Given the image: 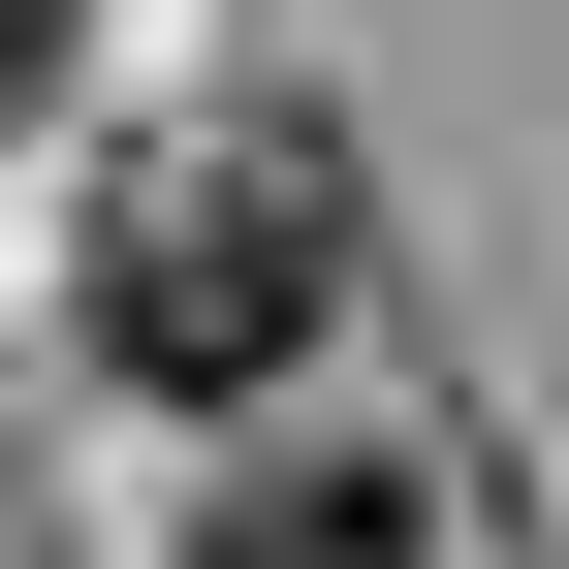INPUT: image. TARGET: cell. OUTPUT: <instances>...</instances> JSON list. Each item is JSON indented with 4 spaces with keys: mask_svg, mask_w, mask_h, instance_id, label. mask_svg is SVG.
<instances>
[{
    "mask_svg": "<svg viewBox=\"0 0 569 569\" xmlns=\"http://www.w3.org/2000/svg\"><path fill=\"white\" fill-rule=\"evenodd\" d=\"M190 569H411V475H348V443H253L222 507H190Z\"/></svg>",
    "mask_w": 569,
    "mask_h": 569,
    "instance_id": "obj_2",
    "label": "cell"
},
{
    "mask_svg": "<svg viewBox=\"0 0 569 569\" xmlns=\"http://www.w3.org/2000/svg\"><path fill=\"white\" fill-rule=\"evenodd\" d=\"M317 317H348V127H159V159L96 190V380H159V411H253V380H317Z\"/></svg>",
    "mask_w": 569,
    "mask_h": 569,
    "instance_id": "obj_1",
    "label": "cell"
}]
</instances>
